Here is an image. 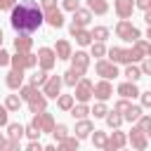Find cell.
<instances>
[{
	"mask_svg": "<svg viewBox=\"0 0 151 151\" xmlns=\"http://www.w3.org/2000/svg\"><path fill=\"white\" fill-rule=\"evenodd\" d=\"M19 0H0V9H5V12H9L14 5H17Z\"/></svg>",
	"mask_w": 151,
	"mask_h": 151,
	"instance_id": "obj_50",
	"label": "cell"
},
{
	"mask_svg": "<svg viewBox=\"0 0 151 151\" xmlns=\"http://www.w3.org/2000/svg\"><path fill=\"white\" fill-rule=\"evenodd\" d=\"M142 64H139V71H142V76H149L151 73V61H149V57H144V59H139Z\"/></svg>",
	"mask_w": 151,
	"mask_h": 151,
	"instance_id": "obj_46",
	"label": "cell"
},
{
	"mask_svg": "<svg viewBox=\"0 0 151 151\" xmlns=\"http://www.w3.org/2000/svg\"><path fill=\"white\" fill-rule=\"evenodd\" d=\"M0 66H9V52H5L0 47Z\"/></svg>",
	"mask_w": 151,
	"mask_h": 151,
	"instance_id": "obj_53",
	"label": "cell"
},
{
	"mask_svg": "<svg viewBox=\"0 0 151 151\" xmlns=\"http://www.w3.org/2000/svg\"><path fill=\"white\" fill-rule=\"evenodd\" d=\"M21 83H24V71H19V68H12V71L7 73V78H5V85H7L9 90H19Z\"/></svg>",
	"mask_w": 151,
	"mask_h": 151,
	"instance_id": "obj_21",
	"label": "cell"
},
{
	"mask_svg": "<svg viewBox=\"0 0 151 151\" xmlns=\"http://www.w3.org/2000/svg\"><path fill=\"white\" fill-rule=\"evenodd\" d=\"M7 123H9V111H7L5 104H2V106H0V127H5Z\"/></svg>",
	"mask_w": 151,
	"mask_h": 151,
	"instance_id": "obj_47",
	"label": "cell"
},
{
	"mask_svg": "<svg viewBox=\"0 0 151 151\" xmlns=\"http://www.w3.org/2000/svg\"><path fill=\"white\" fill-rule=\"evenodd\" d=\"M85 5H87V9L92 14H99V17H104L109 12V2L106 0H85Z\"/></svg>",
	"mask_w": 151,
	"mask_h": 151,
	"instance_id": "obj_24",
	"label": "cell"
},
{
	"mask_svg": "<svg viewBox=\"0 0 151 151\" xmlns=\"http://www.w3.org/2000/svg\"><path fill=\"white\" fill-rule=\"evenodd\" d=\"M90 137H92V144L94 146H99V149H104V144H106V132H101V130H92L90 132Z\"/></svg>",
	"mask_w": 151,
	"mask_h": 151,
	"instance_id": "obj_40",
	"label": "cell"
},
{
	"mask_svg": "<svg viewBox=\"0 0 151 151\" xmlns=\"http://www.w3.org/2000/svg\"><path fill=\"white\" fill-rule=\"evenodd\" d=\"M137 97L142 99V109H149V106H151V90H144V92L139 90V94H137Z\"/></svg>",
	"mask_w": 151,
	"mask_h": 151,
	"instance_id": "obj_45",
	"label": "cell"
},
{
	"mask_svg": "<svg viewBox=\"0 0 151 151\" xmlns=\"http://www.w3.org/2000/svg\"><path fill=\"white\" fill-rule=\"evenodd\" d=\"M94 71H97V76H101V78H106V80H113V78H118L120 76V71H118V64H113V61H109V59H97V64H94Z\"/></svg>",
	"mask_w": 151,
	"mask_h": 151,
	"instance_id": "obj_5",
	"label": "cell"
},
{
	"mask_svg": "<svg viewBox=\"0 0 151 151\" xmlns=\"http://www.w3.org/2000/svg\"><path fill=\"white\" fill-rule=\"evenodd\" d=\"M31 47H33V38L28 33H19L14 38V50L17 52H31Z\"/></svg>",
	"mask_w": 151,
	"mask_h": 151,
	"instance_id": "obj_20",
	"label": "cell"
},
{
	"mask_svg": "<svg viewBox=\"0 0 151 151\" xmlns=\"http://www.w3.org/2000/svg\"><path fill=\"white\" fill-rule=\"evenodd\" d=\"M123 76L127 78V80H132V83H137L139 78H144L142 76V71H139V66L137 64H125V71H123Z\"/></svg>",
	"mask_w": 151,
	"mask_h": 151,
	"instance_id": "obj_28",
	"label": "cell"
},
{
	"mask_svg": "<svg viewBox=\"0 0 151 151\" xmlns=\"http://www.w3.org/2000/svg\"><path fill=\"white\" fill-rule=\"evenodd\" d=\"M134 7L142 9V12L144 9H151V0H134Z\"/></svg>",
	"mask_w": 151,
	"mask_h": 151,
	"instance_id": "obj_49",
	"label": "cell"
},
{
	"mask_svg": "<svg viewBox=\"0 0 151 151\" xmlns=\"http://www.w3.org/2000/svg\"><path fill=\"white\" fill-rule=\"evenodd\" d=\"M92 130H94V125H92V120H87V118H80V120L76 123V137H78V139L90 137Z\"/></svg>",
	"mask_w": 151,
	"mask_h": 151,
	"instance_id": "obj_22",
	"label": "cell"
},
{
	"mask_svg": "<svg viewBox=\"0 0 151 151\" xmlns=\"http://www.w3.org/2000/svg\"><path fill=\"white\" fill-rule=\"evenodd\" d=\"M52 7H57V0H40V9L45 12V9H52Z\"/></svg>",
	"mask_w": 151,
	"mask_h": 151,
	"instance_id": "obj_52",
	"label": "cell"
},
{
	"mask_svg": "<svg viewBox=\"0 0 151 151\" xmlns=\"http://www.w3.org/2000/svg\"><path fill=\"white\" fill-rule=\"evenodd\" d=\"M111 94H113L111 80L101 78L99 83H92V97H97V101H106V99H111Z\"/></svg>",
	"mask_w": 151,
	"mask_h": 151,
	"instance_id": "obj_8",
	"label": "cell"
},
{
	"mask_svg": "<svg viewBox=\"0 0 151 151\" xmlns=\"http://www.w3.org/2000/svg\"><path fill=\"white\" fill-rule=\"evenodd\" d=\"M42 19H45V24H50L52 28H61V26H64V14H61L59 7L45 9V12H42Z\"/></svg>",
	"mask_w": 151,
	"mask_h": 151,
	"instance_id": "obj_15",
	"label": "cell"
},
{
	"mask_svg": "<svg viewBox=\"0 0 151 151\" xmlns=\"http://www.w3.org/2000/svg\"><path fill=\"white\" fill-rule=\"evenodd\" d=\"M127 106H130V99H125V97H120V99H118V101H116V104H113V111H116V113H120V116H123V113H125V109H127Z\"/></svg>",
	"mask_w": 151,
	"mask_h": 151,
	"instance_id": "obj_44",
	"label": "cell"
},
{
	"mask_svg": "<svg viewBox=\"0 0 151 151\" xmlns=\"http://www.w3.org/2000/svg\"><path fill=\"white\" fill-rule=\"evenodd\" d=\"M80 78H83V73H80V71H76V68H68V71L61 76V83H64V85H68V87H73V85H76Z\"/></svg>",
	"mask_w": 151,
	"mask_h": 151,
	"instance_id": "obj_29",
	"label": "cell"
},
{
	"mask_svg": "<svg viewBox=\"0 0 151 151\" xmlns=\"http://www.w3.org/2000/svg\"><path fill=\"white\" fill-rule=\"evenodd\" d=\"M59 144V149L61 151H76L78 149V144H80V139L78 137H64L61 142H57Z\"/></svg>",
	"mask_w": 151,
	"mask_h": 151,
	"instance_id": "obj_35",
	"label": "cell"
},
{
	"mask_svg": "<svg viewBox=\"0 0 151 151\" xmlns=\"http://www.w3.org/2000/svg\"><path fill=\"white\" fill-rule=\"evenodd\" d=\"M104 120H106V125L113 130V127H120L123 125V116L120 113H116V111H109L106 116H104Z\"/></svg>",
	"mask_w": 151,
	"mask_h": 151,
	"instance_id": "obj_38",
	"label": "cell"
},
{
	"mask_svg": "<svg viewBox=\"0 0 151 151\" xmlns=\"http://www.w3.org/2000/svg\"><path fill=\"white\" fill-rule=\"evenodd\" d=\"M80 7V0H64V9L66 12H73V9H78Z\"/></svg>",
	"mask_w": 151,
	"mask_h": 151,
	"instance_id": "obj_48",
	"label": "cell"
},
{
	"mask_svg": "<svg viewBox=\"0 0 151 151\" xmlns=\"http://www.w3.org/2000/svg\"><path fill=\"white\" fill-rule=\"evenodd\" d=\"M90 35H92V40H99V42H106V38L111 35V31H109L106 26H94V28L90 31Z\"/></svg>",
	"mask_w": 151,
	"mask_h": 151,
	"instance_id": "obj_32",
	"label": "cell"
},
{
	"mask_svg": "<svg viewBox=\"0 0 151 151\" xmlns=\"http://www.w3.org/2000/svg\"><path fill=\"white\" fill-rule=\"evenodd\" d=\"M0 47H2V28H0Z\"/></svg>",
	"mask_w": 151,
	"mask_h": 151,
	"instance_id": "obj_56",
	"label": "cell"
},
{
	"mask_svg": "<svg viewBox=\"0 0 151 151\" xmlns=\"http://www.w3.org/2000/svg\"><path fill=\"white\" fill-rule=\"evenodd\" d=\"M73 99H78V101L87 104V101L92 99V80L80 78V80L73 85Z\"/></svg>",
	"mask_w": 151,
	"mask_h": 151,
	"instance_id": "obj_6",
	"label": "cell"
},
{
	"mask_svg": "<svg viewBox=\"0 0 151 151\" xmlns=\"http://www.w3.org/2000/svg\"><path fill=\"white\" fill-rule=\"evenodd\" d=\"M38 66L42 71H52L57 66V54H54L52 47H40L38 50Z\"/></svg>",
	"mask_w": 151,
	"mask_h": 151,
	"instance_id": "obj_7",
	"label": "cell"
},
{
	"mask_svg": "<svg viewBox=\"0 0 151 151\" xmlns=\"http://www.w3.org/2000/svg\"><path fill=\"white\" fill-rule=\"evenodd\" d=\"M5 109H7L9 113L19 111V109H21V99H19V94H7V99H5Z\"/></svg>",
	"mask_w": 151,
	"mask_h": 151,
	"instance_id": "obj_37",
	"label": "cell"
},
{
	"mask_svg": "<svg viewBox=\"0 0 151 151\" xmlns=\"http://www.w3.org/2000/svg\"><path fill=\"white\" fill-rule=\"evenodd\" d=\"M61 85H64V83H61V76H47V80H45L40 87H42V94H45L47 99H54V97L61 92Z\"/></svg>",
	"mask_w": 151,
	"mask_h": 151,
	"instance_id": "obj_12",
	"label": "cell"
},
{
	"mask_svg": "<svg viewBox=\"0 0 151 151\" xmlns=\"http://www.w3.org/2000/svg\"><path fill=\"white\" fill-rule=\"evenodd\" d=\"M68 113H71L76 120H80V118H87V116H90V106H87V104H83V101H78V104L73 101V106L68 109Z\"/></svg>",
	"mask_w": 151,
	"mask_h": 151,
	"instance_id": "obj_25",
	"label": "cell"
},
{
	"mask_svg": "<svg viewBox=\"0 0 151 151\" xmlns=\"http://www.w3.org/2000/svg\"><path fill=\"white\" fill-rule=\"evenodd\" d=\"M24 134H26L28 139H40V134H42V132H40L35 125H31V123H28V125H24Z\"/></svg>",
	"mask_w": 151,
	"mask_h": 151,
	"instance_id": "obj_43",
	"label": "cell"
},
{
	"mask_svg": "<svg viewBox=\"0 0 151 151\" xmlns=\"http://www.w3.org/2000/svg\"><path fill=\"white\" fill-rule=\"evenodd\" d=\"M9 24L17 33H35L45 19H42V9L35 0H21L9 9Z\"/></svg>",
	"mask_w": 151,
	"mask_h": 151,
	"instance_id": "obj_1",
	"label": "cell"
},
{
	"mask_svg": "<svg viewBox=\"0 0 151 151\" xmlns=\"http://www.w3.org/2000/svg\"><path fill=\"white\" fill-rule=\"evenodd\" d=\"M90 113H92L94 118H104V116L109 113V106H106L104 101H97V104H94V106L90 109Z\"/></svg>",
	"mask_w": 151,
	"mask_h": 151,
	"instance_id": "obj_42",
	"label": "cell"
},
{
	"mask_svg": "<svg viewBox=\"0 0 151 151\" xmlns=\"http://www.w3.org/2000/svg\"><path fill=\"white\" fill-rule=\"evenodd\" d=\"M54 99H57V109H59V111H68V109L73 106V101H76L73 94H57Z\"/></svg>",
	"mask_w": 151,
	"mask_h": 151,
	"instance_id": "obj_30",
	"label": "cell"
},
{
	"mask_svg": "<svg viewBox=\"0 0 151 151\" xmlns=\"http://www.w3.org/2000/svg\"><path fill=\"white\" fill-rule=\"evenodd\" d=\"M144 21L151 26V9H144Z\"/></svg>",
	"mask_w": 151,
	"mask_h": 151,
	"instance_id": "obj_54",
	"label": "cell"
},
{
	"mask_svg": "<svg viewBox=\"0 0 151 151\" xmlns=\"http://www.w3.org/2000/svg\"><path fill=\"white\" fill-rule=\"evenodd\" d=\"M45 80H47V71H42L40 66H38V71H33V76H28V83L35 85V87H40Z\"/></svg>",
	"mask_w": 151,
	"mask_h": 151,
	"instance_id": "obj_36",
	"label": "cell"
},
{
	"mask_svg": "<svg viewBox=\"0 0 151 151\" xmlns=\"http://www.w3.org/2000/svg\"><path fill=\"white\" fill-rule=\"evenodd\" d=\"M90 57H97V59L106 57V45L99 42V40H92V42H90Z\"/></svg>",
	"mask_w": 151,
	"mask_h": 151,
	"instance_id": "obj_33",
	"label": "cell"
},
{
	"mask_svg": "<svg viewBox=\"0 0 151 151\" xmlns=\"http://www.w3.org/2000/svg\"><path fill=\"white\" fill-rule=\"evenodd\" d=\"M113 31H116V35H118L120 40H125V42H134L137 38H142V31H139L130 19H120Z\"/></svg>",
	"mask_w": 151,
	"mask_h": 151,
	"instance_id": "obj_3",
	"label": "cell"
},
{
	"mask_svg": "<svg viewBox=\"0 0 151 151\" xmlns=\"http://www.w3.org/2000/svg\"><path fill=\"white\" fill-rule=\"evenodd\" d=\"M52 50H54L57 59H68V57H71V52H73V47H71V42H68V40H57V45H54Z\"/></svg>",
	"mask_w": 151,
	"mask_h": 151,
	"instance_id": "obj_23",
	"label": "cell"
},
{
	"mask_svg": "<svg viewBox=\"0 0 151 151\" xmlns=\"http://www.w3.org/2000/svg\"><path fill=\"white\" fill-rule=\"evenodd\" d=\"M68 33H71V38H76V42H78L80 47H87V45L92 42V35H90V31H87L85 26L71 24V26H68Z\"/></svg>",
	"mask_w": 151,
	"mask_h": 151,
	"instance_id": "obj_13",
	"label": "cell"
},
{
	"mask_svg": "<svg viewBox=\"0 0 151 151\" xmlns=\"http://www.w3.org/2000/svg\"><path fill=\"white\" fill-rule=\"evenodd\" d=\"M106 54H109V61L113 64H137L142 59L134 47H111L106 50Z\"/></svg>",
	"mask_w": 151,
	"mask_h": 151,
	"instance_id": "obj_2",
	"label": "cell"
},
{
	"mask_svg": "<svg viewBox=\"0 0 151 151\" xmlns=\"http://www.w3.org/2000/svg\"><path fill=\"white\" fill-rule=\"evenodd\" d=\"M52 137H54V142H61L64 137H68V127L64 125V123H59V125H54L52 127V132H50Z\"/></svg>",
	"mask_w": 151,
	"mask_h": 151,
	"instance_id": "obj_39",
	"label": "cell"
},
{
	"mask_svg": "<svg viewBox=\"0 0 151 151\" xmlns=\"http://www.w3.org/2000/svg\"><path fill=\"white\" fill-rule=\"evenodd\" d=\"M144 113V109L142 106H137V104H130L127 109H125V113H123V120H127V123H134L139 116Z\"/></svg>",
	"mask_w": 151,
	"mask_h": 151,
	"instance_id": "obj_27",
	"label": "cell"
},
{
	"mask_svg": "<svg viewBox=\"0 0 151 151\" xmlns=\"http://www.w3.org/2000/svg\"><path fill=\"white\" fill-rule=\"evenodd\" d=\"M146 137H149V134H146L144 130H139L137 125H132V132H130L127 142L132 144V149H139V151H142V149H146V146H149V139H146Z\"/></svg>",
	"mask_w": 151,
	"mask_h": 151,
	"instance_id": "obj_14",
	"label": "cell"
},
{
	"mask_svg": "<svg viewBox=\"0 0 151 151\" xmlns=\"http://www.w3.org/2000/svg\"><path fill=\"white\" fill-rule=\"evenodd\" d=\"M5 127H7V137L9 139H21L24 137V125L21 123H7Z\"/></svg>",
	"mask_w": 151,
	"mask_h": 151,
	"instance_id": "obj_31",
	"label": "cell"
},
{
	"mask_svg": "<svg viewBox=\"0 0 151 151\" xmlns=\"http://www.w3.org/2000/svg\"><path fill=\"white\" fill-rule=\"evenodd\" d=\"M71 68H76V71H80L83 76H85V71L90 68V52H85V50H78V52H71Z\"/></svg>",
	"mask_w": 151,
	"mask_h": 151,
	"instance_id": "obj_11",
	"label": "cell"
},
{
	"mask_svg": "<svg viewBox=\"0 0 151 151\" xmlns=\"http://www.w3.org/2000/svg\"><path fill=\"white\" fill-rule=\"evenodd\" d=\"M90 21H92V12H90L87 7L73 9V21H71V24H76V26H90Z\"/></svg>",
	"mask_w": 151,
	"mask_h": 151,
	"instance_id": "obj_19",
	"label": "cell"
},
{
	"mask_svg": "<svg viewBox=\"0 0 151 151\" xmlns=\"http://www.w3.org/2000/svg\"><path fill=\"white\" fill-rule=\"evenodd\" d=\"M9 66H12V68H19V71L35 68V66H38V54H33V52H17V54H9Z\"/></svg>",
	"mask_w": 151,
	"mask_h": 151,
	"instance_id": "obj_4",
	"label": "cell"
},
{
	"mask_svg": "<svg viewBox=\"0 0 151 151\" xmlns=\"http://www.w3.org/2000/svg\"><path fill=\"white\" fill-rule=\"evenodd\" d=\"M125 144H127V134H125V132H120L118 127H113V132L106 137L104 151H118V149H123Z\"/></svg>",
	"mask_w": 151,
	"mask_h": 151,
	"instance_id": "obj_10",
	"label": "cell"
},
{
	"mask_svg": "<svg viewBox=\"0 0 151 151\" xmlns=\"http://www.w3.org/2000/svg\"><path fill=\"white\" fill-rule=\"evenodd\" d=\"M26 104H28V111H31V113H40V111H45V109H47V97L38 90V92L26 101Z\"/></svg>",
	"mask_w": 151,
	"mask_h": 151,
	"instance_id": "obj_17",
	"label": "cell"
},
{
	"mask_svg": "<svg viewBox=\"0 0 151 151\" xmlns=\"http://www.w3.org/2000/svg\"><path fill=\"white\" fill-rule=\"evenodd\" d=\"M31 125H35L40 132H52V127H54V116L52 113H47V111H40V113H33V120H31Z\"/></svg>",
	"mask_w": 151,
	"mask_h": 151,
	"instance_id": "obj_9",
	"label": "cell"
},
{
	"mask_svg": "<svg viewBox=\"0 0 151 151\" xmlns=\"http://www.w3.org/2000/svg\"><path fill=\"white\" fill-rule=\"evenodd\" d=\"M2 144H5V137H2V132H0V151H2Z\"/></svg>",
	"mask_w": 151,
	"mask_h": 151,
	"instance_id": "obj_55",
	"label": "cell"
},
{
	"mask_svg": "<svg viewBox=\"0 0 151 151\" xmlns=\"http://www.w3.org/2000/svg\"><path fill=\"white\" fill-rule=\"evenodd\" d=\"M134 125H137L139 130H144V132L149 134V132H151V116H146V113H142V116H139V118L134 120Z\"/></svg>",
	"mask_w": 151,
	"mask_h": 151,
	"instance_id": "obj_41",
	"label": "cell"
},
{
	"mask_svg": "<svg viewBox=\"0 0 151 151\" xmlns=\"http://www.w3.org/2000/svg\"><path fill=\"white\" fill-rule=\"evenodd\" d=\"M35 92H38V87H35V85H31V83H28V85H24V83L19 85V99H21V101H28Z\"/></svg>",
	"mask_w": 151,
	"mask_h": 151,
	"instance_id": "obj_34",
	"label": "cell"
},
{
	"mask_svg": "<svg viewBox=\"0 0 151 151\" xmlns=\"http://www.w3.org/2000/svg\"><path fill=\"white\" fill-rule=\"evenodd\" d=\"M26 151H42V146H40V142H38V139H31V142H28V146H26Z\"/></svg>",
	"mask_w": 151,
	"mask_h": 151,
	"instance_id": "obj_51",
	"label": "cell"
},
{
	"mask_svg": "<svg viewBox=\"0 0 151 151\" xmlns=\"http://www.w3.org/2000/svg\"><path fill=\"white\" fill-rule=\"evenodd\" d=\"M132 47H134V50H137V54H139V57H142V59H144V57H149V54H151V42H149V40H146V38H137V40H134V42H132Z\"/></svg>",
	"mask_w": 151,
	"mask_h": 151,
	"instance_id": "obj_26",
	"label": "cell"
},
{
	"mask_svg": "<svg viewBox=\"0 0 151 151\" xmlns=\"http://www.w3.org/2000/svg\"><path fill=\"white\" fill-rule=\"evenodd\" d=\"M120 97H125V99H137V94H139V87H137V83H132V80H125V83H120L118 85V90H116Z\"/></svg>",
	"mask_w": 151,
	"mask_h": 151,
	"instance_id": "obj_18",
	"label": "cell"
},
{
	"mask_svg": "<svg viewBox=\"0 0 151 151\" xmlns=\"http://www.w3.org/2000/svg\"><path fill=\"white\" fill-rule=\"evenodd\" d=\"M113 9L118 19H130L134 12V0H113Z\"/></svg>",
	"mask_w": 151,
	"mask_h": 151,
	"instance_id": "obj_16",
	"label": "cell"
}]
</instances>
